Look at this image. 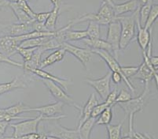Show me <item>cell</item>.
Instances as JSON below:
<instances>
[{"instance_id": "1", "label": "cell", "mask_w": 158, "mask_h": 139, "mask_svg": "<svg viewBox=\"0 0 158 139\" xmlns=\"http://www.w3.org/2000/svg\"><path fill=\"white\" fill-rule=\"evenodd\" d=\"M150 98V89L149 85H145L143 93L139 96L132 98L130 101L124 103H120V108L124 111L125 118H128V135L131 137L132 133L134 132L133 129V119L136 113L142 111L146 107Z\"/></svg>"}, {"instance_id": "2", "label": "cell", "mask_w": 158, "mask_h": 139, "mask_svg": "<svg viewBox=\"0 0 158 139\" xmlns=\"http://www.w3.org/2000/svg\"><path fill=\"white\" fill-rule=\"evenodd\" d=\"M65 115H61L58 117H45L43 115H39L35 118H31L29 119H25L24 121L16 123H10L9 126L14 129L12 137H19L27 134L37 133L40 123L46 120H59L61 119L66 118Z\"/></svg>"}, {"instance_id": "3", "label": "cell", "mask_w": 158, "mask_h": 139, "mask_svg": "<svg viewBox=\"0 0 158 139\" xmlns=\"http://www.w3.org/2000/svg\"><path fill=\"white\" fill-rule=\"evenodd\" d=\"M139 11L133 13L130 16H119L116 17V20L120 23L121 25V37H120V49L124 50L133 40L135 35L136 18L139 15Z\"/></svg>"}, {"instance_id": "4", "label": "cell", "mask_w": 158, "mask_h": 139, "mask_svg": "<svg viewBox=\"0 0 158 139\" xmlns=\"http://www.w3.org/2000/svg\"><path fill=\"white\" fill-rule=\"evenodd\" d=\"M91 52L93 53H95L96 55L99 56L103 60L105 61L107 64V66H109V68L110 69L112 72H117V73H120V74L123 77V80L125 82L126 85H127L130 90L131 91L132 93H135V88L133 85H132L131 82L129 81V79H127L124 75L123 74L121 70V66L120 65V63H118L117 59H115L114 56H112L110 54V52H107V51L104 50H91Z\"/></svg>"}, {"instance_id": "5", "label": "cell", "mask_w": 158, "mask_h": 139, "mask_svg": "<svg viewBox=\"0 0 158 139\" xmlns=\"http://www.w3.org/2000/svg\"><path fill=\"white\" fill-rule=\"evenodd\" d=\"M121 37V25L117 20L112 21L108 25L107 37L106 41L112 46L115 59H118V54L120 52V42Z\"/></svg>"}, {"instance_id": "6", "label": "cell", "mask_w": 158, "mask_h": 139, "mask_svg": "<svg viewBox=\"0 0 158 139\" xmlns=\"http://www.w3.org/2000/svg\"><path fill=\"white\" fill-rule=\"evenodd\" d=\"M47 126L48 130H47V133H44L47 135L54 136L61 139H80L77 128L73 130L66 128L62 127L57 120H54L52 123H48Z\"/></svg>"}, {"instance_id": "7", "label": "cell", "mask_w": 158, "mask_h": 139, "mask_svg": "<svg viewBox=\"0 0 158 139\" xmlns=\"http://www.w3.org/2000/svg\"><path fill=\"white\" fill-rule=\"evenodd\" d=\"M44 84L45 86L47 87L49 92H51V95L57 100V101L63 103V104H68L69 106H73L74 108H77V110L80 109V106L78 104H76L74 100L66 93L65 91L63 89H61V87L58 86V85L54 82H51L50 80H44Z\"/></svg>"}, {"instance_id": "8", "label": "cell", "mask_w": 158, "mask_h": 139, "mask_svg": "<svg viewBox=\"0 0 158 139\" xmlns=\"http://www.w3.org/2000/svg\"><path fill=\"white\" fill-rule=\"evenodd\" d=\"M112 71L110 70L103 78H98V79H86V83L93 87L101 96L102 100H106L108 95L111 92L110 89V80H111Z\"/></svg>"}, {"instance_id": "9", "label": "cell", "mask_w": 158, "mask_h": 139, "mask_svg": "<svg viewBox=\"0 0 158 139\" xmlns=\"http://www.w3.org/2000/svg\"><path fill=\"white\" fill-rule=\"evenodd\" d=\"M61 47L64 48L66 52H69L70 54H72L74 57L77 58L83 64V66L86 69H87V66L90 63L91 58H92L93 52H91L90 49L82 48V47L70 44L68 42L63 43Z\"/></svg>"}, {"instance_id": "10", "label": "cell", "mask_w": 158, "mask_h": 139, "mask_svg": "<svg viewBox=\"0 0 158 139\" xmlns=\"http://www.w3.org/2000/svg\"><path fill=\"white\" fill-rule=\"evenodd\" d=\"M63 107H64V104L60 101H57L54 104H47L44 106L36 107V108L30 107L27 110V112L35 111V112H39L40 115H43L45 117H58L64 115Z\"/></svg>"}, {"instance_id": "11", "label": "cell", "mask_w": 158, "mask_h": 139, "mask_svg": "<svg viewBox=\"0 0 158 139\" xmlns=\"http://www.w3.org/2000/svg\"><path fill=\"white\" fill-rule=\"evenodd\" d=\"M20 43L12 36H4L0 37V52L10 58L18 53Z\"/></svg>"}, {"instance_id": "12", "label": "cell", "mask_w": 158, "mask_h": 139, "mask_svg": "<svg viewBox=\"0 0 158 139\" xmlns=\"http://www.w3.org/2000/svg\"><path fill=\"white\" fill-rule=\"evenodd\" d=\"M136 27L138 29L137 40L143 52H146L149 46V42L152 40V28L149 29H146L145 27L140 25L139 19V15L136 18Z\"/></svg>"}, {"instance_id": "13", "label": "cell", "mask_w": 158, "mask_h": 139, "mask_svg": "<svg viewBox=\"0 0 158 139\" xmlns=\"http://www.w3.org/2000/svg\"><path fill=\"white\" fill-rule=\"evenodd\" d=\"M98 104V101L97 97L94 93H91L89 97L88 101L86 103V104L84 106L81 107L80 106V120H79V125L77 127H80L82 124L84 123L86 120L88 119L89 118L91 117V112H92L93 109H94V107Z\"/></svg>"}, {"instance_id": "14", "label": "cell", "mask_w": 158, "mask_h": 139, "mask_svg": "<svg viewBox=\"0 0 158 139\" xmlns=\"http://www.w3.org/2000/svg\"><path fill=\"white\" fill-rule=\"evenodd\" d=\"M31 73L34 74L36 76H38L39 78H43L44 80H50L51 82H54V83L57 84V85H61L64 89V91L68 90L69 85H72L73 82L69 79H63V78H60L57 76H54V75L48 73V72L45 71L44 70L41 69H35L32 70L31 71Z\"/></svg>"}, {"instance_id": "15", "label": "cell", "mask_w": 158, "mask_h": 139, "mask_svg": "<svg viewBox=\"0 0 158 139\" xmlns=\"http://www.w3.org/2000/svg\"><path fill=\"white\" fill-rule=\"evenodd\" d=\"M141 4L139 3V0H129L123 3L116 4L113 6L115 15L116 17L123 16L127 13H135L140 8Z\"/></svg>"}, {"instance_id": "16", "label": "cell", "mask_w": 158, "mask_h": 139, "mask_svg": "<svg viewBox=\"0 0 158 139\" xmlns=\"http://www.w3.org/2000/svg\"><path fill=\"white\" fill-rule=\"evenodd\" d=\"M65 50L64 48H62V47H60V48H57L56 50H54L46 59L41 61L40 69L44 70V68L47 67V66H51V65L54 64V63L62 61L64 59V56H65Z\"/></svg>"}, {"instance_id": "17", "label": "cell", "mask_w": 158, "mask_h": 139, "mask_svg": "<svg viewBox=\"0 0 158 139\" xmlns=\"http://www.w3.org/2000/svg\"><path fill=\"white\" fill-rule=\"evenodd\" d=\"M46 51L43 47H37L32 57L27 62H24L23 63V68L26 71L31 72L32 70L40 69V63H41V56Z\"/></svg>"}, {"instance_id": "18", "label": "cell", "mask_w": 158, "mask_h": 139, "mask_svg": "<svg viewBox=\"0 0 158 139\" xmlns=\"http://www.w3.org/2000/svg\"><path fill=\"white\" fill-rule=\"evenodd\" d=\"M27 88L26 83L20 78L16 77L11 82L0 84V96L16 89H24Z\"/></svg>"}, {"instance_id": "19", "label": "cell", "mask_w": 158, "mask_h": 139, "mask_svg": "<svg viewBox=\"0 0 158 139\" xmlns=\"http://www.w3.org/2000/svg\"><path fill=\"white\" fill-rule=\"evenodd\" d=\"M97 14L102 19L104 25H108L110 22L116 20V17L113 7L105 2H102Z\"/></svg>"}, {"instance_id": "20", "label": "cell", "mask_w": 158, "mask_h": 139, "mask_svg": "<svg viewBox=\"0 0 158 139\" xmlns=\"http://www.w3.org/2000/svg\"><path fill=\"white\" fill-rule=\"evenodd\" d=\"M6 36L17 37V36H21V35L32 32L33 29L31 24L18 23V24H13L9 27H6Z\"/></svg>"}, {"instance_id": "21", "label": "cell", "mask_w": 158, "mask_h": 139, "mask_svg": "<svg viewBox=\"0 0 158 139\" xmlns=\"http://www.w3.org/2000/svg\"><path fill=\"white\" fill-rule=\"evenodd\" d=\"M83 42L86 45L88 46L90 50H104L107 52H112V46L108 43L106 40L102 39H88L85 38L83 40Z\"/></svg>"}, {"instance_id": "22", "label": "cell", "mask_w": 158, "mask_h": 139, "mask_svg": "<svg viewBox=\"0 0 158 139\" xmlns=\"http://www.w3.org/2000/svg\"><path fill=\"white\" fill-rule=\"evenodd\" d=\"M96 120H97L96 118L90 117L77 128L80 139H90V133L92 131L93 127L95 125Z\"/></svg>"}, {"instance_id": "23", "label": "cell", "mask_w": 158, "mask_h": 139, "mask_svg": "<svg viewBox=\"0 0 158 139\" xmlns=\"http://www.w3.org/2000/svg\"><path fill=\"white\" fill-rule=\"evenodd\" d=\"M9 7L12 9V11H14V14L18 19L19 23H24V24H32V22L35 20L31 19V17L26 14L24 11L21 10V8L18 7L17 3H10Z\"/></svg>"}, {"instance_id": "24", "label": "cell", "mask_w": 158, "mask_h": 139, "mask_svg": "<svg viewBox=\"0 0 158 139\" xmlns=\"http://www.w3.org/2000/svg\"><path fill=\"white\" fill-rule=\"evenodd\" d=\"M51 37H43L37 38H31L25 40L20 43L19 47H41L48 41Z\"/></svg>"}, {"instance_id": "25", "label": "cell", "mask_w": 158, "mask_h": 139, "mask_svg": "<svg viewBox=\"0 0 158 139\" xmlns=\"http://www.w3.org/2000/svg\"><path fill=\"white\" fill-rule=\"evenodd\" d=\"M60 7H54L52 11H51V14L49 16L48 19L47 20L45 23V26L47 27V30L50 32H55L56 23L57 21V17L59 14Z\"/></svg>"}, {"instance_id": "26", "label": "cell", "mask_w": 158, "mask_h": 139, "mask_svg": "<svg viewBox=\"0 0 158 139\" xmlns=\"http://www.w3.org/2000/svg\"><path fill=\"white\" fill-rule=\"evenodd\" d=\"M152 6H153V0L147 2V3L144 4V5H142L140 8H139V19L140 25L143 27H144L146 21H147L148 17L149 16V13H150V11H151Z\"/></svg>"}, {"instance_id": "27", "label": "cell", "mask_w": 158, "mask_h": 139, "mask_svg": "<svg viewBox=\"0 0 158 139\" xmlns=\"http://www.w3.org/2000/svg\"><path fill=\"white\" fill-rule=\"evenodd\" d=\"M113 119V106H109L96 120V125H108Z\"/></svg>"}, {"instance_id": "28", "label": "cell", "mask_w": 158, "mask_h": 139, "mask_svg": "<svg viewBox=\"0 0 158 139\" xmlns=\"http://www.w3.org/2000/svg\"><path fill=\"white\" fill-rule=\"evenodd\" d=\"M30 107L27 106V105L23 104L22 102H19L13 105V106L5 108V110L7 114L12 115V116H18L22 113L27 112V110Z\"/></svg>"}, {"instance_id": "29", "label": "cell", "mask_w": 158, "mask_h": 139, "mask_svg": "<svg viewBox=\"0 0 158 139\" xmlns=\"http://www.w3.org/2000/svg\"><path fill=\"white\" fill-rule=\"evenodd\" d=\"M123 124V120L117 125H106V130L108 131L109 139H120L121 138V130Z\"/></svg>"}, {"instance_id": "30", "label": "cell", "mask_w": 158, "mask_h": 139, "mask_svg": "<svg viewBox=\"0 0 158 139\" xmlns=\"http://www.w3.org/2000/svg\"><path fill=\"white\" fill-rule=\"evenodd\" d=\"M86 32H87L88 39H99L100 38V25L95 21H88V27Z\"/></svg>"}, {"instance_id": "31", "label": "cell", "mask_w": 158, "mask_h": 139, "mask_svg": "<svg viewBox=\"0 0 158 139\" xmlns=\"http://www.w3.org/2000/svg\"><path fill=\"white\" fill-rule=\"evenodd\" d=\"M158 18V4H155V5L152 6L151 11L149 13V16L148 17V20L146 21V25H145V28L146 29H149L152 28V25L154 24L155 21L157 20Z\"/></svg>"}, {"instance_id": "32", "label": "cell", "mask_w": 158, "mask_h": 139, "mask_svg": "<svg viewBox=\"0 0 158 139\" xmlns=\"http://www.w3.org/2000/svg\"><path fill=\"white\" fill-rule=\"evenodd\" d=\"M37 47H18V53L22 56L24 62H27L32 57L33 54Z\"/></svg>"}, {"instance_id": "33", "label": "cell", "mask_w": 158, "mask_h": 139, "mask_svg": "<svg viewBox=\"0 0 158 139\" xmlns=\"http://www.w3.org/2000/svg\"><path fill=\"white\" fill-rule=\"evenodd\" d=\"M31 117H25V116H12V115L7 114L5 108H0V122L6 121L10 122L14 119H29Z\"/></svg>"}, {"instance_id": "34", "label": "cell", "mask_w": 158, "mask_h": 139, "mask_svg": "<svg viewBox=\"0 0 158 139\" xmlns=\"http://www.w3.org/2000/svg\"><path fill=\"white\" fill-rule=\"evenodd\" d=\"M17 5L18 6L19 8H21L23 11L26 14H28L31 19L35 20V16H36V13H35L34 11L31 10V7L28 6V2H27L26 0H21V2H19L18 3H17Z\"/></svg>"}, {"instance_id": "35", "label": "cell", "mask_w": 158, "mask_h": 139, "mask_svg": "<svg viewBox=\"0 0 158 139\" xmlns=\"http://www.w3.org/2000/svg\"><path fill=\"white\" fill-rule=\"evenodd\" d=\"M139 69V66H121L122 73L127 79L130 78H133L136 73L138 72Z\"/></svg>"}, {"instance_id": "36", "label": "cell", "mask_w": 158, "mask_h": 139, "mask_svg": "<svg viewBox=\"0 0 158 139\" xmlns=\"http://www.w3.org/2000/svg\"><path fill=\"white\" fill-rule=\"evenodd\" d=\"M132 99V96L130 92H127L125 89H121L118 94H117V97L116 99V104H120V103H124L127 101H130Z\"/></svg>"}, {"instance_id": "37", "label": "cell", "mask_w": 158, "mask_h": 139, "mask_svg": "<svg viewBox=\"0 0 158 139\" xmlns=\"http://www.w3.org/2000/svg\"><path fill=\"white\" fill-rule=\"evenodd\" d=\"M0 63H6V64L11 65V66H17V67L23 68V63H20L18 62L13 60L10 58L6 56L2 52H0Z\"/></svg>"}, {"instance_id": "38", "label": "cell", "mask_w": 158, "mask_h": 139, "mask_svg": "<svg viewBox=\"0 0 158 139\" xmlns=\"http://www.w3.org/2000/svg\"><path fill=\"white\" fill-rule=\"evenodd\" d=\"M108 107H109V105L106 102L102 103V104H98L94 108L92 112H91V117L97 119Z\"/></svg>"}, {"instance_id": "39", "label": "cell", "mask_w": 158, "mask_h": 139, "mask_svg": "<svg viewBox=\"0 0 158 139\" xmlns=\"http://www.w3.org/2000/svg\"><path fill=\"white\" fill-rule=\"evenodd\" d=\"M117 89H115L114 90L110 92V94L108 95L107 98L105 100V102L109 105V106H113L115 105V102H116V99L117 97Z\"/></svg>"}, {"instance_id": "40", "label": "cell", "mask_w": 158, "mask_h": 139, "mask_svg": "<svg viewBox=\"0 0 158 139\" xmlns=\"http://www.w3.org/2000/svg\"><path fill=\"white\" fill-rule=\"evenodd\" d=\"M32 25L33 31H38V32H50L47 30V27L45 26V24L44 23H40L36 21H34L31 24Z\"/></svg>"}, {"instance_id": "41", "label": "cell", "mask_w": 158, "mask_h": 139, "mask_svg": "<svg viewBox=\"0 0 158 139\" xmlns=\"http://www.w3.org/2000/svg\"><path fill=\"white\" fill-rule=\"evenodd\" d=\"M51 12H44V13H36L35 16V21L40 23H44L45 24L47 20L48 19L49 16H50Z\"/></svg>"}, {"instance_id": "42", "label": "cell", "mask_w": 158, "mask_h": 139, "mask_svg": "<svg viewBox=\"0 0 158 139\" xmlns=\"http://www.w3.org/2000/svg\"><path fill=\"white\" fill-rule=\"evenodd\" d=\"M40 133H32V134H27V135L22 136L19 137H3L2 139H38L40 137Z\"/></svg>"}, {"instance_id": "43", "label": "cell", "mask_w": 158, "mask_h": 139, "mask_svg": "<svg viewBox=\"0 0 158 139\" xmlns=\"http://www.w3.org/2000/svg\"><path fill=\"white\" fill-rule=\"evenodd\" d=\"M132 138L133 139H151L152 137L148 134H142L139 132H134L132 133L131 135Z\"/></svg>"}, {"instance_id": "44", "label": "cell", "mask_w": 158, "mask_h": 139, "mask_svg": "<svg viewBox=\"0 0 158 139\" xmlns=\"http://www.w3.org/2000/svg\"><path fill=\"white\" fill-rule=\"evenodd\" d=\"M9 122H0V139L3 138V136L4 134H5L6 130L7 127H9Z\"/></svg>"}, {"instance_id": "45", "label": "cell", "mask_w": 158, "mask_h": 139, "mask_svg": "<svg viewBox=\"0 0 158 139\" xmlns=\"http://www.w3.org/2000/svg\"><path fill=\"white\" fill-rule=\"evenodd\" d=\"M111 79L113 80V83L114 84H119L121 82V81L123 80V77L120 74V73H117V72H112L111 75Z\"/></svg>"}, {"instance_id": "46", "label": "cell", "mask_w": 158, "mask_h": 139, "mask_svg": "<svg viewBox=\"0 0 158 139\" xmlns=\"http://www.w3.org/2000/svg\"><path fill=\"white\" fill-rule=\"evenodd\" d=\"M149 61H150V63L152 64V66L154 68L158 67V56H153L149 58Z\"/></svg>"}, {"instance_id": "47", "label": "cell", "mask_w": 158, "mask_h": 139, "mask_svg": "<svg viewBox=\"0 0 158 139\" xmlns=\"http://www.w3.org/2000/svg\"><path fill=\"white\" fill-rule=\"evenodd\" d=\"M10 2L6 0H0V7H9Z\"/></svg>"}, {"instance_id": "48", "label": "cell", "mask_w": 158, "mask_h": 139, "mask_svg": "<svg viewBox=\"0 0 158 139\" xmlns=\"http://www.w3.org/2000/svg\"><path fill=\"white\" fill-rule=\"evenodd\" d=\"M54 7H61V0H51Z\"/></svg>"}, {"instance_id": "49", "label": "cell", "mask_w": 158, "mask_h": 139, "mask_svg": "<svg viewBox=\"0 0 158 139\" xmlns=\"http://www.w3.org/2000/svg\"><path fill=\"white\" fill-rule=\"evenodd\" d=\"M102 1L103 2H106V3H108L109 5H110L111 7H113V6L115 5V2L113 0H102Z\"/></svg>"}, {"instance_id": "50", "label": "cell", "mask_w": 158, "mask_h": 139, "mask_svg": "<svg viewBox=\"0 0 158 139\" xmlns=\"http://www.w3.org/2000/svg\"><path fill=\"white\" fill-rule=\"evenodd\" d=\"M38 139H47V135L44 133H40V135Z\"/></svg>"}, {"instance_id": "51", "label": "cell", "mask_w": 158, "mask_h": 139, "mask_svg": "<svg viewBox=\"0 0 158 139\" xmlns=\"http://www.w3.org/2000/svg\"><path fill=\"white\" fill-rule=\"evenodd\" d=\"M150 1H152V0H139V2L141 4V6L144 5V4L147 3V2H150Z\"/></svg>"}, {"instance_id": "52", "label": "cell", "mask_w": 158, "mask_h": 139, "mask_svg": "<svg viewBox=\"0 0 158 139\" xmlns=\"http://www.w3.org/2000/svg\"><path fill=\"white\" fill-rule=\"evenodd\" d=\"M6 1H8L10 3H18L21 0H6Z\"/></svg>"}, {"instance_id": "53", "label": "cell", "mask_w": 158, "mask_h": 139, "mask_svg": "<svg viewBox=\"0 0 158 139\" xmlns=\"http://www.w3.org/2000/svg\"><path fill=\"white\" fill-rule=\"evenodd\" d=\"M47 139H61V138H59V137H54V136L47 135Z\"/></svg>"}, {"instance_id": "54", "label": "cell", "mask_w": 158, "mask_h": 139, "mask_svg": "<svg viewBox=\"0 0 158 139\" xmlns=\"http://www.w3.org/2000/svg\"><path fill=\"white\" fill-rule=\"evenodd\" d=\"M120 139H133V138H132V137H131L130 135H127V136H125V137H123Z\"/></svg>"}, {"instance_id": "55", "label": "cell", "mask_w": 158, "mask_h": 139, "mask_svg": "<svg viewBox=\"0 0 158 139\" xmlns=\"http://www.w3.org/2000/svg\"><path fill=\"white\" fill-rule=\"evenodd\" d=\"M156 73L158 74V67H157V68H156Z\"/></svg>"}, {"instance_id": "56", "label": "cell", "mask_w": 158, "mask_h": 139, "mask_svg": "<svg viewBox=\"0 0 158 139\" xmlns=\"http://www.w3.org/2000/svg\"><path fill=\"white\" fill-rule=\"evenodd\" d=\"M151 139H153V137H152V138H151Z\"/></svg>"}]
</instances>
